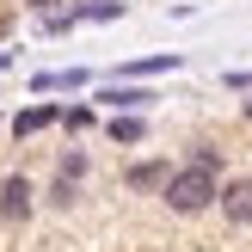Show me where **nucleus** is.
I'll return each mask as SVG.
<instances>
[{
	"mask_svg": "<svg viewBox=\"0 0 252 252\" xmlns=\"http://www.w3.org/2000/svg\"><path fill=\"white\" fill-rule=\"evenodd\" d=\"M185 160H191V166H209V172H221V179H228V148H221V142H191V148H185Z\"/></svg>",
	"mask_w": 252,
	"mask_h": 252,
	"instance_id": "9b49d317",
	"label": "nucleus"
},
{
	"mask_svg": "<svg viewBox=\"0 0 252 252\" xmlns=\"http://www.w3.org/2000/svg\"><path fill=\"white\" fill-rule=\"evenodd\" d=\"M240 117H246V123H252V93H246V98H240Z\"/></svg>",
	"mask_w": 252,
	"mask_h": 252,
	"instance_id": "dca6fc26",
	"label": "nucleus"
},
{
	"mask_svg": "<svg viewBox=\"0 0 252 252\" xmlns=\"http://www.w3.org/2000/svg\"><path fill=\"white\" fill-rule=\"evenodd\" d=\"M105 135H111V142H117V148H135V142H142V135H148V123L135 117V111H117V117L105 123Z\"/></svg>",
	"mask_w": 252,
	"mask_h": 252,
	"instance_id": "9d476101",
	"label": "nucleus"
},
{
	"mask_svg": "<svg viewBox=\"0 0 252 252\" xmlns=\"http://www.w3.org/2000/svg\"><path fill=\"white\" fill-rule=\"evenodd\" d=\"M166 68H185L179 49H160V56H135V62H123L117 80H148V74H166Z\"/></svg>",
	"mask_w": 252,
	"mask_h": 252,
	"instance_id": "6e6552de",
	"label": "nucleus"
},
{
	"mask_svg": "<svg viewBox=\"0 0 252 252\" xmlns=\"http://www.w3.org/2000/svg\"><path fill=\"white\" fill-rule=\"evenodd\" d=\"M31 216H37L31 179H25V172H6V179H0V221H6V228H19V221H31Z\"/></svg>",
	"mask_w": 252,
	"mask_h": 252,
	"instance_id": "20e7f679",
	"label": "nucleus"
},
{
	"mask_svg": "<svg viewBox=\"0 0 252 252\" xmlns=\"http://www.w3.org/2000/svg\"><path fill=\"white\" fill-rule=\"evenodd\" d=\"M221 221L228 228H252V179H221Z\"/></svg>",
	"mask_w": 252,
	"mask_h": 252,
	"instance_id": "39448f33",
	"label": "nucleus"
},
{
	"mask_svg": "<svg viewBox=\"0 0 252 252\" xmlns=\"http://www.w3.org/2000/svg\"><path fill=\"white\" fill-rule=\"evenodd\" d=\"M98 123V105H62V129L68 135H86Z\"/></svg>",
	"mask_w": 252,
	"mask_h": 252,
	"instance_id": "ddd939ff",
	"label": "nucleus"
},
{
	"mask_svg": "<svg viewBox=\"0 0 252 252\" xmlns=\"http://www.w3.org/2000/svg\"><path fill=\"white\" fill-rule=\"evenodd\" d=\"M43 203L49 209H74V203H80V179H62V172H56V185L43 191Z\"/></svg>",
	"mask_w": 252,
	"mask_h": 252,
	"instance_id": "f8f14e48",
	"label": "nucleus"
},
{
	"mask_svg": "<svg viewBox=\"0 0 252 252\" xmlns=\"http://www.w3.org/2000/svg\"><path fill=\"white\" fill-rule=\"evenodd\" d=\"M98 105H111V117H117V111H148V105H154V93H148V86H123V80H111L105 93H98Z\"/></svg>",
	"mask_w": 252,
	"mask_h": 252,
	"instance_id": "1a4fd4ad",
	"label": "nucleus"
},
{
	"mask_svg": "<svg viewBox=\"0 0 252 252\" xmlns=\"http://www.w3.org/2000/svg\"><path fill=\"white\" fill-rule=\"evenodd\" d=\"M62 123V105H25V111H12V135H43V129H56Z\"/></svg>",
	"mask_w": 252,
	"mask_h": 252,
	"instance_id": "0eeeda50",
	"label": "nucleus"
},
{
	"mask_svg": "<svg viewBox=\"0 0 252 252\" xmlns=\"http://www.w3.org/2000/svg\"><path fill=\"white\" fill-rule=\"evenodd\" d=\"M129 12V0H74V6H62V12H49V31H74V25H111V19H123Z\"/></svg>",
	"mask_w": 252,
	"mask_h": 252,
	"instance_id": "f03ea898",
	"label": "nucleus"
},
{
	"mask_svg": "<svg viewBox=\"0 0 252 252\" xmlns=\"http://www.w3.org/2000/svg\"><path fill=\"white\" fill-rule=\"evenodd\" d=\"M6 68H12V49H0V74H6Z\"/></svg>",
	"mask_w": 252,
	"mask_h": 252,
	"instance_id": "f3484780",
	"label": "nucleus"
},
{
	"mask_svg": "<svg viewBox=\"0 0 252 252\" xmlns=\"http://www.w3.org/2000/svg\"><path fill=\"white\" fill-rule=\"evenodd\" d=\"M160 203H166V216H179V221H197V216H209V209L221 203V172H209V166H191V160H185V166L166 179Z\"/></svg>",
	"mask_w": 252,
	"mask_h": 252,
	"instance_id": "f257e3e1",
	"label": "nucleus"
},
{
	"mask_svg": "<svg viewBox=\"0 0 252 252\" xmlns=\"http://www.w3.org/2000/svg\"><path fill=\"white\" fill-rule=\"evenodd\" d=\"M80 86H93V74L86 68H49V74H31V93H80Z\"/></svg>",
	"mask_w": 252,
	"mask_h": 252,
	"instance_id": "423d86ee",
	"label": "nucleus"
},
{
	"mask_svg": "<svg viewBox=\"0 0 252 252\" xmlns=\"http://www.w3.org/2000/svg\"><path fill=\"white\" fill-rule=\"evenodd\" d=\"M172 172H179V166H172L166 154H148V160H135V166H123V191H129V197H160Z\"/></svg>",
	"mask_w": 252,
	"mask_h": 252,
	"instance_id": "7ed1b4c3",
	"label": "nucleus"
},
{
	"mask_svg": "<svg viewBox=\"0 0 252 252\" xmlns=\"http://www.w3.org/2000/svg\"><path fill=\"white\" fill-rule=\"evenodd\" d=\"M56 172H62V179H86V172H93V154H86V148H62Z\"/></svg>",
	"mask_w": 252,
	"mask_h": 252,
	"instance_id": "4468645a",
	"label": "nucleus"
},
{
	"mask_svg": "<svg viewBox=\"0 0 252 252\" xmlns=\"http://www.w3.org/2000/svg\"><path fill=\"white\" fill-rule=\"evenodd\" d=\"M221 86H228V93H252V74L234 68V74H221Z\"/></svg>",
	"mask_w": 252,
	"mask_h": 252,
	"instance_id": "2eb2a0df",
	"label": "nucleus"
}]
</instances>
